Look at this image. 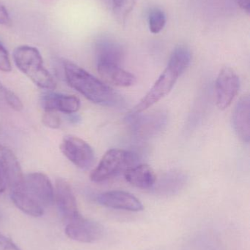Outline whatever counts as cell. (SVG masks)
<instances>
[{
  "instance_id": "26",
  "label": "cell",
  "mask_w": 250,
  "mask_h": 250,
  "mask_svg": "<svg viewBox=\"0 0 250 250\" xmlns=\"http://www.w3.org/2000/svg\"><path fill=\"white\" fill-rule=\"evenodd\" d=\"M12 21L10 15L7 12L5 6L0 1V25L10 26L11 25Z\"/></svg>"
},
{
  "instance_id": "10",
  "label": "cell",
  "mask_w": 250,
  "mask_h": 250,
  "mask_svg": "<svg viewBox=\"0 0 250 250\" xmlns=\"http://www.w3.org/2000/svg\"><path fill=\"white\" fill-rule=\"evenodd\" d=\"M54 201L62 217L68 222L73 221L82 216L73 190L65 179L59 178L56 180Z\"/></svg>"
},
{
  "instance_id": "13",
  "label": "cell",
  "mask_w": 250,
  "mask_h": 250,
  "mask_svg": "<svg viewBox=\"0 0 250 250\" xmlns=\"http://www.w3.org/2000/svg\"><path fill=\"white\" fill-rule=\"evenodd\" d=\"M41 105L45 111L74 114L80 108L81 103L79 98L73 95L47 92L41 96Z\"/></svg>"
},
{
  "instance_id": "16",
  "label": "cell",
  "mask_w": 250,
  "mask_h": 250,
  "mask_svg": "<svg viewBox=\"0 0 250 250\" xmlns=\"http://www.w3.org/2000/svg\"><path fill=\"white\" fill-rule=\"evenodd\" d=\"M98 73L103 79L110 84L120 87L132 86L136 82V77L116 64H97Z\"/></svg>"
},
{
  "instance_id": "12",
  "label": "cell",
  "mask_w": 250,
  "mask_h": 250,
  "mask_svg": "<svg viewBox=\"0 0 250 250\" xmlns=\"http://www.w3.org/2000/svg\"><path fill=\"white\" fill-rule=\"evenodd\" d=\"M97 201L104 207L114 209L130 211H140L144 209L143 205L137 198L121 190L108 191L100 194Z\"/></svg>"
},
{
  "instance_id": "11",
  "label": "cell",
  "mask_w": 250,
  "mask_h": 250,
  "mask_svg": "<svg viewBox=\"0 0 250 250\" xmlns=\"http://www.w3.org/2000/svg\"><path fill=\"white\" fill-rule=\"evenodd\" d=\"M0 176L10 189L19 185L23 177L17 157L2 145H0Z\"/></svg>"
},
{
  "instance_id": "17",
  "label": "cell",
  "mask_w": 250,
  "mask_h": 250,
  "mask_svg": "<svg viewBox=\"0 0 250 250\" xmlns=\"http://www.w3.org/2000/svg\"><path fill=\"white\" fill-rule=\"evenodd\" d=\"M125 179L132 186L139 189L154 188L157 176L154 169L147 164L136 165L125 172Z\"/></svg>"
},
{
  "instance_id": "29",
  "label": "cell",
  "mask_w": 250,
  "mask_h": 250,
  "mask_svg": "<svg viewBox=\"0 0 250 250\" xmlns=\"http://www.w3.org/2000/svg\"><path fill=\"white\" fill-rule=\"evenodd\" d=\"M1 98H0V103H1Z\"/></svg>"
},
{
  "instance_id": "2",
  "label": "cell",
  "mask_w": 250,
  "mask_h": 250,
  "mask_svg": "<svg viewBox=\"0 0 250 250\" xmlns=\"http://www.w3.org/2000/svg\"><path fill=\"white\" fill-rule=\"evenodd\" d=\"M190 51L185 46L177 47L172 53L168 64L147 95L132 108L131 113H140L158 103L172 90L179 78L191 62Z\"/></svg>"
},
{
  "instance_id": "15",
  "label": "cell",
  "mask_w": 250,
  "mask_h": 250,
  "mask_svg": "<svg viewBox=\"0 0 250 250\" xmlns=\"http://www.w3.org/2000/svg\"><path fill=\"white\" fill-rule=\"evenodd\" d=\"M233 126L237 136L243 142L250 139V100L244 95L236 105L233 114Z\"/></svg>"
},
{
  "instance_id": "20",
  "label": "cell",
  "mask_w": 250,
  "mask_h": 250,
  "mask_svg": "<svg viewBox=\"0 0 250 250\" xmlns=\"http://www.w3.org/2000/svg\"><path fill=\"white\" fill-rule=\"evenodd\" d=\"M138 0H113V13L117 21L123 23Z\"/></svg>"
},
{
  "instance_id": "9",
  "label": "cell",
  "mask_w": 250,
  "mask_h": 250,
  "mask_svg": "<svg viewBox=\"0 0 250 250\" xmlns=\"http://www.w3.org/2000/svg\"><path fill=\"white\" fill-rule=\"evenodd\" d=\"M65 233L69 239L82 243L92 244L102 239L104 229L98 222L84 218H79L68 222Z\"/></svg>"
},
{
  "instance_id": "22",
  "label": "cell",
  "mask_w": 250,
  "mask_h": 250,
  "mask_svg": "<svg viewBox=\"0 0 250 250\" xmlns=\"http://www.w3.org/2000/svg\"><path fill=\"white\" fill-rule=\"evenodd\" d=\"M0 98L15 111H20L23 109V104L20 98L14 92L7 89L1 82H0Z\"/></svg>"
},
{
  "instance_id": "28",
  "label": "cell",
  "mask_w": 250,
  "mask_h": 250,
  "mask_svg": "<svg viewBox=\"0 0 250 250\" xmlns=\"http://www.w3.org/2000/svg\"><path fill=\"white\" fill-rule=\"evenodd\" d=\"M6 188H7V186H6L5 183H4V181H3V179H1V176H0V196L2 195Z\"/></svg>"
},
{
  "instance_id": "3",
  "label": "cell",
  "mask_w": 250,
  "mask_h": 250,
  "mask_svg": "<svg viewBox=\"0 0 250 250\" xmlns=\"http://www.w3.org/2000/svg\"><path fill=\"white\" fill-rule=\"evenodd\" d=\"M13 60L18 68L41 89L54 90L57 83L44 64L42 56L35 47L22 45L13 52Z\"/></svg>"
},
{
  "instance_id": "8",
  "label": "cell",
  "mask_w": 250,
  "mask_h": 250,
  "mask_svg": "<svg viewBox=\"0 0 250 250\" xmlns=\"http://www.w3.org/2000/svg\"><path fill=\"white\" fill-rule=\"evenodd\" d=\"M240 89V79L236 72L228 67L220 70L215 83L216 104L220 110L230 106Z\"/></svg>"
},
{
  "instance_id": "5",
  "label": "cell",
  "mask_w": 250,
  "mask_h": 250,
  "mask_svg": "<svg viewBox=\"0 0 250 250\" xmlns=\"http://www.w3.org/2000/svg\"><path fill=\"white\" fill-rule=\"evenodd\" d=\"M126 121L136 137L147 139L158 135L165 128L167 116L162 111L145 114L130 112L126 117Z\"/></svg>"
},
{
  "instance_id": "7",
  "label": "cell",
  "mask_w": 250,
  "mask_h": 250,
  "mask_svg": "<svg viewBox=\"0 0 250 250\" xmlns=\"http://www.w3.org/2000/svg\"><path fill=\"white\" fill-rule=\"evenodd\" d=\"M20 186L44 208L54 202V189L48 176L42 173L23 175Z\"/></svg>"
},
{
  "instance_id": "18",
  "label": "cell",
  "mask_w": 250,
  "mask_h": 250,
  "mask_svg": "<svg viewBox=\"0 0 250 250\" xmlns=\"http://www.w3.org/2000/svg\"><path fill=\"white\" fill-rule=\"evenodd\" d=\"M10 198L15 206L27 215L33 217L44 215V207L32 198L20 185L10 189Z\"/></svg>"
},
{
  "instance_id": "23",
  "label": "cell",
  "mask_w": 250,
  "mask_h": 250,
  "mask_svg": "<svg viewBox=\"0 0 250 250\" xmlns=\"http://www.w3.org/2000/svg\"><path fill=\"white\" fill-rule=\"evenodd\" d=\"M42 122L45 126L51 129H57L60 127L61 124V121L58 116L52 111H45V114L43 115Z\"/></svg>"
},
{
  "instance_id": "24",
  "label": "cell",
  "mask_w": 250,
  "mask_h": 250,
  "mask_svg": "<svg viewBox=\"0 0 250 250\" xmlns=\"http://www.w3.org/2000/svg\"><path fill=\"white\" fill-rule=\"evenodd\" d=\"M11 70L12 65L8 52L0 42V71L9 73Z\"/></svg>"
},
{
  "instance_id": "25",
  "label": "cell",
  "mask_w": 250,
  "mask_h": 250,
  "mask_svg": "<svg viewBox=\"0 0 250 250\" xmlns=\"http://www.w3.org/2000/svg\"><path fill=\"white\" fill-rule=\"evenodd\" d=\"M0 250H21L11 240L0 232Z\"/></svg>"
},
{
  "instance_id": "1",
  "label": "cell",
  "mask_w": 250,
  "mask_h": 250,
  "mask_svg": "<svg viewBox=\"0 0 250 250\" xmlns=\"http://www.w3.org/2000/svg\"><path fill=\"white\" fill-rule=\"evenodd\" d=\"M63 68L69 86L91 102L109 107L120 106L123 104L119 94L77 64L64 62Z\"/></svg>"
},
{
  "instance_id": "21",
  "label": "cell",
  "mask_w": 250,
  "mask_h": 250,
  "mask_svg": "<svg viewBox=\"0 0 250 250\" xmlns=\"http://www.w3.org/2000/svg\"><path fill=\"white\" fill-rule=\"evenodd\" d=\"M166 15L161 9L154 8L148 15V26L153 34H158L164 29L166 24Z\"/></svg>"
},
{
  "instance_id": "19",
  "label": "cell",
  "mask_w": 250,
  "mask_h": 250,
  "mask_svg": "<svg viewBox=\"0 0 250 250\" xmlns=\"http://www.w3.org/2000/svg\"><path fill=\"white\" fill-rule=\"evenodd\" d=\"M187 176L180 170L169 171L156 182L154 190L161 195H173L179 192L186 185Z\"/></svg>"
},
{
  "instance_id": "27",
  "label": "cell",
  "mask_w": 250,
  "mask_h": 250,
  "mask_svg": "<svg viewBox=\"0 0 250 250\" xmlns=\"http://www.w3.org/2000/svg\"><path fill=\"white\" fill-rule=\"evenodd\" d=\"M238 5L248 14L250 10V0H236Z\"/></svg>"
},
{
  "instance_id": "4",
  "label": "cell",
  "mask_w": 250,
  "mask_h": 250,
  "mask_svg": "<svg viewBox=\"0 0 250 250\" xmlns=\"http://www.w3.org/2000/svg\"><path fill=\"white\" fill-rule=\"evenodd\" d=\"M139 157L135 153L121 148L108 150L91 174V179L95 183L105 182L126 172L137 165Z\"/></svg>"
},
{
  "instance_id": "14",
  "label": "cell",
  "mask_w": 250,
  "mask_h": 250,
  "mask_svg": "<svg viewBox=\"0 0 250 250\" xmlns=\"http://www.w3.org/2000/svg\"><path fill=\"white\" fill-rule=\"evenodd\" d=\"M97 64H116L120 66L124 59V50L114 40L102 39L95 45Z\"/></svg>"
},
{
  "instance_id": "6",
  "label": "cell",
  "mask_w": 250,
  "mask_h": 250,
  "mask_svg": "<svg viewBox=\"0 0 250 250\" xmlns=\"http://www.w3.org/2000/svg\"><path fill=\"white\" fill-rule=\"evenodd\" d=\"M65 157L82 170H89L95 162V153L92 147L84 140L73 136H65L60 145Z\"/></svg>"
}]
</instances>
